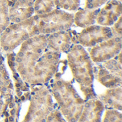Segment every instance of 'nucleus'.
<instances>
[{"label": "nucleus", "instance_id": "nucleus-5", "mask_svg": "<svg viewBox=\"0 0 122 122\" xmlns=\"http://www.w3.org/2000/svg\"><path fill=\"white\" fill-rule=\"evenodd\" d=\"M60 53L48 50L39 58L26 81L32 84L48 81L57 71L59 66Z\"/></svg>", "mask_w": 122, "mask_h": 122}, {"label": "nucleus", "instance_id": "nucleus-16", "mask_svg": "<svg viewBox=\"0 0 122 122\" xmlns=\"http://www.w3.org/2000/svg\"><path fill=\"white\" fill-rule=\"evenodd\" d=\"M112 33L114 36H122V16L119 18L117 22L114 24V26L112 27Z\"/></svg>", "mask_w": 122, "mask_h": 122}, {"label": "nucleus", "instance_id": "nucleus-8", "mask_svg": "<svg viewBox=\"0 0 122 122\" xmlns=\"http://www.w3.org/2000/svg\"><path fill=\"white\" fill-rule=\"evenodd\" d=\"M122 48V36H115L93 46L90 50L89 56L93 62L103 63L121 53Z\"/></svg>", "mask_w": 122, "mask_h": 122}, {"label": "nucleus", "instance_id": "nucleus-7", "mask_svg": "<svg viewBox=\"0 0 122 122\" xmlns=\"http://www.w3.org/2000/svg\"><path fill=\"white\" fill-rule=\"evenodd\" d=\"M76 43L84 47H93L114 36L112 28L101 25H92L74 35Z\"/></svg>", "mask_w": 122, "mask_h": 122}, {"label": "nucleus", "instance_id": "nucleus-9", "mask_svg": "<svg viewBox=\"0 0 122 122\" xmlns=\"http://www.w3.org/2000/svg\"><path fill=\"white\" fill-rule=\"evenodd\" d=\"M34 0H7L11 23H18L34 16Z\"/></svg>", "mask_w": 122, "mask_h": 122}, {"label": "nucleus", "instance_id": "nucleus-10", "mask_svg": "<svg viewBox=\"0 0 122 122\" xmlns=\"http://www.w3.org/2000/svg\"><path fill=\"white\" fill-rule=\"evenodd\" d=\"M122 4L121 1L109 0L106 6L100 9L96 22L101 26H113L122 16Z\"/></svg>", "mask_w": 122, "mask_h": 122}, {"label": "nucleus", "instance_id": "nucleus-12", "mask_svg": "<svg viewBox=\"0 0 122 122\" xmlns=\"http://www.w3.org/2000/svg\"><path fill=\"white\" fill-rule=\"evenodd\" d=\"M100 9H87L79 10L74 16V21L76 26L82 28L94 25L96 23L97 15Z\"/></svg>", "mask_w": 122, "mask_h": 122}, {"label": "nucleus", "instance_id": "nucleus-1", "mask_svg": "<svg viewBox=\"0 0 122 122\" xmlns=\"http://www.w3.org/2000/svg\"><path fill=\"white\" fill-rule=\"evenodd\" d=\"M47 49V36L39 34L33 36L21 44L20 49L14 56V69L26 81L31 71Z\"/></svg>", "mask_w": 122, "mask_h": 122}, {"label": "nucleus", "instance_id": "nucleus-14", "mask_svg": "<svg viewBox=\"0 0 122 122\" xmlns=\"http://www.w3.org/2000/svg\"><path fill=\"white\" fill-rule=\"evenodd\" d=\"M6 86H9L11 89L12 88V84L10 82L9 73L7 72L6 66L4 64V57L1 55L0 51V86L3 92H6L7 91Z\"/></svg>", "mask_w": 122, "mask_h": 122}, {"label": "nucleus", "instance_id": "nucleus-2", "mask_svg": "<svg viewBox=\"0 0 122 122\" xmlns=\"http://www.w3.org/2000/svg\"><path fill=\"white\" fill-rule=\"evenodd\" d=\"M39 34L35 15L18 23H10L0 35L1 48L11 52L29 38Z\"/></svg>", "mask_w": 122, "mask_h": 122}, {"label": "nucleus", "instance_id": "nucleus-17", "mask_svg": "<svg viewBox=\"0 0 122 122\" xmlns=\"http://www.w3.org/2000/svg\"><path fill=\"white\" fill-rule=\"evenodd\" d=\"M109 0H86V8L87 9H98Z\"/></svg>", "mask_w": 122, "mask_h": 122}, {"label": "nucleus", "instance_id": "nucleus-4", "mask_svg": "<svg viewBox=\"0 0 122 122\" xmlns=\"http://www.w3.org/2000/svg\"><path fill=\"white\" fill-rule=\"evenodd\" d=\"M74 15L61 9H54L49 13L35 15L39 34H50L68 30L74 24Z\"/></svg>", "mask_w": 122, "mask_h": 122}, {"label": "nucleus", "instance_id": "nucleus-18", "mask_svg": "<svg viewBox=\"0 0 122 122\" xmlns=\"http://www.w3.org/2000/svg\"><path fill=\"white\" fill-rule=\"evenodd\" d=\"M8 7L7 0H0V10Z\"/></svg>", "mask_w": 122, "mask_h": 122}, {"label": "nucleus", "instance_id": "nucleus-20", "mask_svg": "<svg viewBox=\"0 0 122 122\" xmlns=\"http://www.w3.org/2000/svg\"><path fill=\"white\" fill-rule=\"evenodd\" d=\"M13 107H14V104H10L9 107H10V108H13Z\"/></svg>", "mask_w": 122, "mask_h": 122}, {"label": "nucleus", "instance_id": "nucleus-6", "mask_svg": "<svg viewBox=\"0 0 122 122\" xmlns=\"http://www.w3.org/2000/svg\"><path fill=\"white\" fill-rule=\"evenodd\" d=\"M94 66V74L96 73L98 79L107 87L120 86L122 84V53L114 58L103 63H97Z\"/></svg>", "mask_w": 122, "mask_h": 122}, {"label": "nucleus", "instance_id": "nucleus-13", "mask_svg": "<svg viewBox=\"0 0 122 122\" xmlns=\"http://www.w3.org/2000/svg\"><path fill=\"white\" fill-rule=\"evenodd\" d=\"M54 0H34V9L35 15H42L55 9Z\"/></svg>", "mask_w": 122, "mask_h": 122}, {"label": "nucleus", "instance_id": "nucleus-11", "mask_svg": "<svg viewBox=\"0 0 122 122\" xmlns=\"http://www.w3.org/2000/svg\"><path fill=\"white\" fill-rule=\"evenodd\" d=\"M68 30L46 34L47 36V49L59 53L67 52L72 44L71 31Z\"/></svg>", "mask_w": 122, "mask_h": 122}, {"label": "nucleus", "instance_id": "nucleus-19", "mask_svg": "<svg viewBox=\"0 0 122 122\" xmlns=\"http://www.w3.org/2000/svg\"><path fill=\"white\" fill-rule=\"evenodd\" d=\"M4 29H5V28H4L1 24H0V35H1V34L4 31Z\"/></svg>", "mask_w": 122, "mask_h": 122}, {"label": "nucleus", "instance_id": "nucleus-3", "mask_svg": "<svg viewBox=\"0 0 122 122\" xmlns=\"http://www.w3.org/2000/svg\"><path fill=\"white\" fill-rule=\"evenodd\" d=\"M69 66L76 81L82 84L92 85L94 79V64L89 54L79 44H74L67 51Z\"/></svg>", "mask_w": 122, "mask_h": 122}, {"label": "nucleus", "instance_id": "nucleus-21", "mask_svg": "<svg viewBox=\"0 0 122 122\" xmlns=\"http://www.w3.org/2000/svg\"><path fill=\"white\" fill-rule=\"evenodd\" d=\"M118 1H122V0H118Z\"/></svg>", "mask_w": 122, "mask_h": 122}, {"label": "nucleus", "instance_id": "nucleus-15", "mask_svg": "<svg viewBox=\"0 0 122 122\" xmlns=\"http://www.w3.org/2000/svg\"><path fill=\"white\" fill-rule=\"evenodd\" d=\"M55 6L68 11H76L80 5V0H54Z\"/></svg>", "mask_w": 122, "mask_h": 122}]
</instances>
